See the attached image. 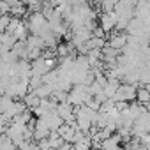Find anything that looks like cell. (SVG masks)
<instances>
[{
    "label": "cell",
    "instance_id": "1",
    "mask_svg": "<svg viewBox=\"0 0 150 150\" xmlns=\"http://www.w3.org/2000/svg\"><path fill=\"white\" fill-rule=\"evenodd\" d=\"M27 27H28V32L30 34H35V35H41L44 30L51 28L46 16L42 14V11H32L28 13L27 16Z\"/></svg>",
    "mask_w": 150,
    "mask_h": 150
},
{
    "label": "cell",
    "instance_id": "2",
    "mask_svg": "<svg viewBox=\"0 0 150 150\" xmlns=\"http://www.w3.org/2000/svg\"><path fill=\"white\" fill-rule=\"evenodd\" d=\"M136 90L138 87L136 85H131V83H120V87L117 88V94L113 96L115 101H136Z\"/></svg>",
    "mask_w": 150,
    "mask_h": 150
},
{
    "label": "cell",
    "instance_id": "3",
    "mask_svg": "<svg viewBox=\"0 0 150 150\" xmlns=\"http://www.w3.org/2000/svg\"><path fill=\"white\" fill-rule=\"evenodd\" d=\"M99 27H101L106 34L113 32V30H115V27H117V14H115V11L103 13V14L99 16Z\"/></svg>",
    "mask_w": 150,
    "mask_h": 150
},
{
    "label": "cell",
    "instance_id": "4",
    "mask_svg": "<svg viewBox=\"0 0 150 150\" xmlns=\"http://www.w3.org/2000/svg\"><path fill=\"white\" fill-rule=\"evenodd\" d=\"M125 44H127V34H122V30H117L115 34H111L108 37V46H111L115 50H120L122 51V48Z\"/></svg>",
    "mask_w": 150,
    "mask_h": 150
},
{
    "label": "cell",
    "instance_id": "5",
    "mask_svg": "<svg viewBox=\"0 0 150 150\" xmlns=\"http://www.w3.org/2000/svg\"><path fill=\"white\" fill-rule=\"evenodd\" d=\"M13 34H14V37L18 39V41H25L27 37H28V27H27V21H20L18 25H16V28L13 30Z\"/></svg>",
    "mask_w": 150,
    "mask_h": 150
},
{
    "label": "cell",
    "instance_id": "6",
    "mask_svg": "<svg viewBox=\"0 0 150 150\" xmlns=\"http://www.w3.org/2000/svg\"><path fill=\"white\" fill-rule=\"evenodd\" d=\"M11 50H13V53H14L18 58H27V60H28V48H27L25 41H16V44H14Z\"/></svg>",
    "mask_w": 150,
    "mask_h": 150
},
{
    "label": "cell",
    "instance_id": "7",
    "mask_svg": "<svg viewBox=\"0 0 150 150\" xmlns=\"http://www.w3.org/2000/svg\"><path fill=\"white\" fill-rule=\"evenodd\" d=\"M23 103L27 104V108L28 110H34L35 106H39V103H41V97L34 92V90H30V92H27L25 94V97H23Z\"/></svg>",
    "mask_w": 150,
    "mask_h": 150
},
{
    "label": "cell",
    "instance_id": "8",
    "mask_svg": "<svg viewBox=\"0 0 150 150\" xmlns=\"http://www.w3.org/2000/svg\"><path fill=\"white\" fill-rule=\"evenodd\" d=\"M120 143H122L120 134H111L110 138H106V139L101 141V148H118Z\"/></svg>",
    "mask_w": 150,
    "mask_h": 150
},
{
    "label": "cell",
    "instance_id": "9",
    "mask_svg": "<svg viewBox=\"0 0 150 150\" xmlns=\"http://www.w3.org/2000/svg\"><path fill=\"white\" fill-rule=\"evenodd\" d=\"M53 85H50V83H41L37 88H34V92L41 97V99H44V97H51V94H53Z\"/></svg>",
    "mask_w": 150,
    "mask_h": 150
},
{
    "label": "cell",
    "instance_id": "10",
    "mask_svg": "<svg viewBox=\"0 0 150 150\" xmlns=\"http://www.w3.org/2000/svg\"><path fill=\"white\" fill-rule=\"evenodd\" d=\"M136 101H138V103H141V104H145V106L150 103V92L146 90V87H145V85L138 87V90H136Z\"/></svg>",
    "mask_w": 150,
    "mask_h": 150
},
{
    "label": "cell",
    "instance_id": "11",
    "mask_svg": "<svg viewBox=\"0 0 150 150\" xmlns=\"http://www.w3.org/2000/svg\"><path fill=\"white\" fill-rule=\"evenodd\" d=\"M145 87H146V90H148V92H150V83H146V85H145Z\"/></svg>",
    "mask_w": 150,
    "mask_h": 150
}]
</instances>
